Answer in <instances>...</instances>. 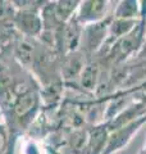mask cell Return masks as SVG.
<instances>
[{
    "mask_svg": "<svg viewBox=\"0 0 146 154\" xmlns=\"http://www.w3.org/2000/svg\"><path fill=\"white\" fill-rule=\"evenodd\" d=\"M140 154H146V143H145V145H144L142 150H141V153H140Z\"/></svg>",
    "mask_w": 146,
    "mask_h": 154,
    "instance_id": "8992f818",
    "label": "cell"
},
{
    "mask_svg": "<svg viewBox=\"0 0 146 154\" xmlns=\"http://www.w3.org/2000/svg\"><path fill=\"white\" fill-rule=\"evenodd\" d=\"M144 125H146V114L132 119L128 123H124L113 130H109L108 141H106L103 154H115L120 152L122 149L126 148L131 143L132 137L140 131Z\"/></svg>",
    "mask_w": 146,
    "mask_h": 154,
    "instance_id": "6da1fadb",
    "label": "cell"
},
{
    "mask_svg": "<svg viewBox=\"0 0 146 154\" xmlns=\"http://www.w3.org/2000/svg\"><path fill=\"white\" fill-rule=\"evenodd\" d=\"M110 21H111V16L105 18L104 21L84 26L80 50L87 58L90 55H94L96 51H99L105 45V42L108 41Z\"/></svg>",
    "mask_w": 146,
    "mask_h": 154,
    "instance_id": "7a4b0ae2",
    "label": "cell"
},
{
    "mask_svg": "<svg viewBox=\"0 0 146 154\" xmlns=\"http://www.w3.org/2000/svg\"><path fill=\"white\" fill-rule=\"evenodd\" d=\"M110 9V3L106 0H86L80 2L75 18L82 26L92 25V23L104 21L108 18Z\"/></svg>",
    "mask_w": 146,
    "mask_h": 154,
    "instance_id": "3957f363",
    "label": "cell"
},
{
    "mask_svg": "<svg viewBox=\"0 0 146 154\" xmlns=\"http://www.w3.org/2000/svg\"><path fill=\"white\" fill-rule=\"evenodd\" d=\"M144 14V2H136V0H126L119 2L113 12V18L119 19H132L138 21Z\"/></svg>",
    "mask_w": 146,
    "mask_h": 154,
    "instance_id": "5b68a950",
    "label": "cell"
},
{
    "mask_svg": "<svg viewBox=\"0 0 146 154\" xmlns=\"http://www.w3.org/2000/svg\"><path fill=\"white\" fill-rule=\"evenodd\" d=\"M87 62H89V58L81 50H76L60 57V77L63 82H78Z\"/></svg>",
    "mask_w": 146,
    "mask_h": 154,
    "instance_id": "277c9868",
    "label": "cell"
}]
</instances>
